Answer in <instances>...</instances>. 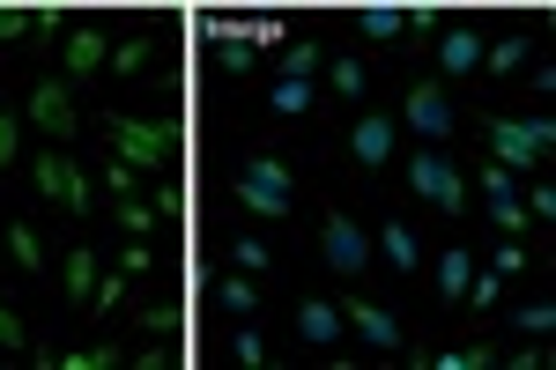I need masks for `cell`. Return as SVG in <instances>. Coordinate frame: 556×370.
<instances>
[{
  "mask_svg": "<svg viewBox=\"0 0 556 370\" xmlns=\"http://www.w3.org/2000/svg\"><path fill=\"white\" fill-rule=\"evenodd\" d=\"M490 149H497V164L519 178V170H534L556 149V126L549 119H490Z\"/></svg>",
  "mask_w": 556,
  "mask_h": 370,
  "instance_id": "obj_3",
  "label": "cell"
},
{
  "mask_svg": "<svg viewBox=\"0 0 556 370\" xmlns=\"http://www.w3.org/2000/svg\"><path fill=\"white\" fill-rule=\"evenodd\" d=\"M215 304H223L230 319H253V311H260V289H253V275H223V282H215Z\"/></svg>",
  "mask_w": 556,
  "mask_h": 370,
  "instance_id": "obj_14",
  "label": "cell"
},
{
  "mask_svg": "<svg viewBox=\"0 0 556 370\" xmlns=\"http://www.w3.org/2000/svg\"><path fill=\"white\" fill-rule=\"evenodd\" d=\"M312 67H327V52H319L312 38H298V44H290V75H298V82H312Z\"/></svg>",
  "mask_w": 556,
  "mask_h": 370,
  "instance_id": "obj_27",
  "label": "cell"
},
{
  "mask_svg": "<svg viewBox=\"0 0 556 370\" xmlns=\"http://www.w3.org/2000/svg\"><path fill=\"white\" fill-rule=\"evenodd\" d=\"M438 67H445V75H475V67H482V38L460 30V23L438 30Z\"/></svg>",
  "mask_w": 556,
  "mask_h": 370,
  "instance_id": "obj_12",
  "label": "cell"
},
{
  "mask_svg": "<svg viewBox=\"0 0 556 370\" xmlns=\"http://www.w3.org/2000/svg\"><path fill=\"white\" fill-rule=\"evenodd\" d=\"M549 327H556V304H519V333H534V341H542Z\"/></svg>",
  "mask_w": 556,
  "mask_h": 370,
  "instance_id": "obj_30",
  "label": "cell"
},
{
  "mask_svg": "<svg viewBox=\"0 0 556 370\" xmlns=\"http://www.w3.org/2000/svg\"><path fill=\"white\" fill-rule=\"evenodd\" d=\"M60 370H112L119 363V348H75V356H52Z\"/></svg>",
  "mask_w": 556,
  "mask_h": 370,
  "instance_id": "obj_25",
  "label": "cell"
},
{
  "mask_svg": "<svg viewBox=\"0 0 556 370\" xmlns=\"http://www.w3.org/2000/svg\"><path fill=\"white\" fill-rule=\"evenodd\" d=\"M119 222H127V238H149V230H156V207L149 201H119Z\"/></svg>",
  "mask_w": 556,
  "mask_h": 370,
  "instance_id": "obj_28",
  "label": "cell"
},
{
  "mask_svg": "<svg viewBox=\"0 0 556 370\" xmlns=\"http://www.w3.org/2000/svg\"><path fill=\"white\" fill-rule=\"evenodd\" d=\"M104 186H112L119 201H134V186H141V170H134V164H119V156H112V164H104Z\"/></svg>",
  "mask_w": 556,
  "mask_h": 370,
  "instance_id": "obj_31",
  "label": "cell"
},
{
  "mask_svg": "<svg viewBox=\"0 0 556 370\" xmlns=\"http://www.w3.org/2000/svg\"><path fill=\"white\" fill-rule=\"evenodd\" d=\"M0 348H8V356H23V348H30V333H23V319H15L8 304H0Z\"/></svg>",
  "mask_w": 556,
  "mask_h": 370,
  "instance_id": "obj_34",
  "label": "cell"
},
{
  "mask_svg": "<svg viewBox=\"0 0 556 370\" xmlns=\"http://www.w3.org/2000/svg\"><path fill=\"white\" fill-rule=\"evenodd\" d=\"M356 30H364V38H401L408 23H401V8H364V15H356Z\"/></svg>",
  "mask_w": 556,
  "mask_h": 370,
  "instance_id": "obj_24",
  "label": "cell"
},
{
  "mask_svg": "<svg viewBox=\"0 0 556 370\" xmlns=\"http://www.w3.org/2000/svg\"><path fill=\"white\" fill-rule=\"evenodd\" d=\"M112 156L134 164L141 178H156V170H172V156H178V126H164V119H112Z\"/></svg>",
  "mask_w": 556,
  "mask_h": 370,
  "instance_id": "obj_1",
  "label": "cell"
},
{
  "mask_svg": "<svg viewBox=\"0 0 556 370\" xmlns=\"http://www.w3.org/2000/svg\"><path fill=\"white\" fill-rule=\"evenodd\" d=\"M319 245H327V267H334V275H364V259H371L364 230H356L349 215H327V222H319Z\"/></svg>",
  "mask_w": 556,
  "mask_h": 370,
  "instance_id": "obj_9",
  "label": "cell"
},
{
  "mask_svg": "<svg viewBox=\"0 0 556 370\" xmlns=\"http://www.w3.org/2000/svg\"><path fill=\"white\" fill-rule=\"evenodd\" d=\"M230 348H238V363H253V370L267 363V348H260V333H253V327H238V341H230Z\"/></svg>",
  "mask_w": 556,
  "mask_h": 370,
  "instance_id": "obj_37",
  "label": "cell"
},
{
  "mask_svg": "<svg viewBox=\"0 0 556 370\" xmlns=\"http://www.w3.org/2000/svg\"><path fill=\"white\" fill-rule=\"evenodd\" d=\"M468 275H475V252L468 245H453L445 259H438V289H445V304H460V296H468Z\"/></svg>",
  "mask_w": 556,
  "mask_h": 370,
  "instance_id": "obj_15",
  "label": "cell"
},
{
  "mask_svg": "<svg viewBox=\"0 0 556 370\" xmlns=\"http://www.w3.org/2000/svg\"><path fill=\"white\" fill-rule=\"evenodd\" d=\"M379 245H386V259H393L401 275H416V238H408V222H386Z\"/></svg>",
  "mask_w": 556,
  "mask_h": 370,
  "instance_id": "obj_19",
  "label": "cell"
},
{
  "mask_svg": "<svg viewBox=\"0 0 556 370\" xmlns=\"http://www.w3.org/2000/svg\"><path fill=\"white\" fill-rule=\"evenodd\" d=\"M534 52V38H497L482 44V75H519V60Z\"/></svg>",
  "mask_w": 556,
  "mask_h": 370,
  "instance_id": "obj_17",
  "label": "cell"
},
{
  "mask_svg": "<svg viewBox=\"0 0 556 370\" xmlns=\"http://www.w3.org/2000/svg\"><path fill=\"white\" fill-rule=\"evenodd\" d=\"M408 186H416L430 207H445V215H460V207H468V186H460V170L445 164V156H430V149H416V156H408Z\"/></svg>",
  "mask_w": 556,
  "mask_h": 370,
  "instance_id": "obj_5",
  "label": "cell"
},
{
  "mask_svg": "<svg viewBox=\"0 0 556 370\" xmlns=\"http://www.w3.org/2000/svg\"><path fill=\"white\" fill-rule=\"evenodd\" d=\"M475 186H482L490 201H505V193H519V186H513V170H505V164H482V170H475Z\"/></svg>",
  "mask_w": 556,
  "mask_h": 370,
  "instance_id": "obj_29",
  "label": "cell"
},
{
  "mask_svg": "<svg viewBox=\"0 0 556 370\" xmlns=\"http://www.w3.org/2000/svg\"><path fill=\"white\" fill-rule=\"evenodd\" d=\"M8 252H15V267H45V245L30 222H8Z\"/></svg>",
  "mask_w": 556,
  "mask_h": 370,
  "instance_id": "obj_22",
  "label": "cell"
},
{
  "mask_svg": "<svg viewBox=\"0 0 556 370\" xmlns=\"http://www.w3.org/2000/svg\"><path fill=\"white\" fill-rule=\"evenodd\" d=\"M149 207H156V215H178V207H186V193H178V186H156V201H149Z\"/></svg>",
  "mask_w": 556,
  "mask_h": 370,
  "instance_id": "obj_41",
  "label": "cell"
},
{
  "mask_svg": "<svg viewBox=\"0 0 556 370\" xmlns=\"http://www.w3.org/2000/svg\"><path fill=\"white\" fill-rule=\"evenodd\" d=\"M67 296L89 311V296H97V252H67Z\"/></svg>",
  "mask_w": 556,
  "mask_h": 370,
  "instance_id": "obj_18",
  "label": "cell"
},
{
  "mask_svg": "<svg viewBox=\"0 0 556 370\" xmlns=\"http://www.w3.org/2000/svg\"><path fill=\"white\" fill-rule=\"evenodd\" d=\"M542 363H549V348H542V341L527 333V348H519V356H513V370H542Z\"/></svg>",
  "mask_w": 556,
  "mask_h": 370,
  "instance_id": "obj_38",
  "label": "cell"
},
{
  "mask_svg": "<svg viewBox=\"0 0 556 370\" xmlns=\"http://www.w3.org/2000/svg\"><path fill=\"white\" fill-rule=\"evenodd\" d=\"M30 186H38L52 207H67V215H83V207H89V178H83V164H75V156H60V149H45L38 164H30Z\"/></svg>",
  "mask_w": 556,
  "mask_h": 370,
  "instance_id": "obj_4",
  "label": "cell"
},
{
  "mask_svg": "<svg viewBox=\"0 0 556 370\" xmlns=\"http://www.w3.org/2000/svg\"><path fill=\"white\" fill-rule=\"evenodd\" d=\"M30 38V8H0V44Z\"/></svg>",
  "mask_w": 556,
  "mask_h": 370,
  "instance_id": "obj_36",
  "label": "cell"
},
{
  "mask_svg": "<svg viewBox=\"0 0 556 370\" xmlns=\"http://www.w3.org/2000/svg\"><path fill=\"white\" fill-rule=\"evenodd\" d=\"M327 82H334V97H349V104H356V97L371 89V67H356V60H334V67H327Z\"/></svg>",
  "mask_w": 556,
  "mask_h": 370,
  "instance_id": "obj_20",
  "label": "cell"
},
{
  "mask_svg": "<svg viewBox=\"0 0 556 370\" xmlns=\"http://www.w3.org/2000/svg\"><path fill=\"white\" fill-rule=\"evenodd\" d=\"M30 30L38 38H60V8H30Z\"/></svg>",
  "mask_w": 556,
  "mask_h": 370,
  "instance_id": "obj_40",
  "label": "cell"
},
{
  "mask_svg": "<svg viewBox=\"0 0 556 370\" xmlns=\"http://www.w3.org/2000/svg\"><path fill=\"white\" fill-rule=\"evenodd\" d=\"M23 119L38 126V133H52V141H67L75 133V97H67V82L60 75H38L30 97H23Z\"/></svg>",
  "mask_w": 556,
  "mask_h": 370,
  "instance_id": "obj_6",
  "label": "cell"
},
{
  "mask_svg": "<svg viewBox=\"0 0 556 370\" xmlns=\"http://www.w3.org/2000/svg\"><path fill=\"white\" fill-rule=\"evenodd\" d=\"M149 60H156V44H149V38H127V44H112V60H104V67H119V75H141Z\"/></svg>",
  "mask_w": 556,
  "mask_h": 370,
  "instance_id": "obj_21",
  "label": "cell"
},
{
  "mask_svg": "<svg viewBox=\"0 0 556 370\" xmlns=\"http://www.w3.org/2000/svg\"><path fill=\"white\" fill-rule=\"evenodd\" d=\"M393 133H401V119H386V112H364V119L349 126V156H356V170H386Z\"/></svg>",
  "mask_w": 556,
  "mask_h": 370,
  "instance_id": "obj_8",
  "label": "cell"
},
{
  "mask_svg": "<svg viewBox=\"0 0 556 370\" xmlns=\"http://www.w3.org/2000/svg\"><path fill=\"white\" fill-rule=\"evenodd\" d=\"M238 201L253 207V215H267V222L290 215L298 207V170L282 164V156H253V164L238 170Z\"/></svg>",
  "mask_w": 556,
  "mask_h": 370,
  "instance_id": "obj_2",
  "label": "cell"
},
{
  "mask_svg": "<svg viewBox=\"0 0 556 370\" xmlns=\"http://www.w3.org/2000/svg\"><path fill=\"white\" fill-rule=\"evenodd\" d=\"M401 119L416 126L424 141H445V133H453V97H445L438 82H408V97H401Z\"/></svg>",
  "mask_w": 556,
  "mask_h": 370,
  "instance_id": "obj_7",
  "label": "cell"
},
{
  "mask_svg": "<svg viewBox=\"0 0 556 370\" xmlns=\"http://www.w3.org/2000/svg\"><path fill=\"white\" fill-rule=\"evenodd\" d=\"M298 333L312 348H334L342 341V304H327V296H298Z\"/></svg>",
  "mask_w": 556,
  "mask_h": 370,
  "instance_id": "obj_10",
  "label": "cell"
},
{
  "mask_svg": "<svg viewBox=\"0 0 556 370\" xmlns=\"http://www.w3.org/2000/svg\"><path fill=\"white\" fill-rule=\"evenodd\" d=\"M119 296H127V267H119V275H97V296H89V311H119Z\"/></svg>",
  "mask_w": 556,
  "mask_h": 370,
  "instance_id": "obj_26",
  "label": "cell"
},
{
  "mask_svg": "<svg viewBox=\"0 0 556 370\" xmlns=\"http://www.w3.org/2000/svg\"><path fill=\"white\" fill-rule=\"evenodd\" d=\"M527 215H534V222H556V186H527Z\"/></svg>",
  "mask_w": 556,
  "mask_h": 370,
  "instance_id": "obj_32",
  "label": "cell"
},
{
  "mask_svg": "<svg viewBox=\"0 0 556 370\" xmlns=\"http://www.w3.org/2000/svg\"><path fill=\"white\" fill-rule=\"evenodd\" d=\"M342 319H349L356 333H364L371 348H401V319H393V311H379V304H364V296H349V304H342Z\"/></svg>",
  "mask_w": 556,
  "mask_h": 370,
  "instance_id": "obj_11",
  "label": "cell"
},
{
  "mask_svg": "<svg viewBox=\"0 0 556 370\" xmlns=\"http://www.w3.org/2000/svg\"><path fill=\"white\" fill-rule=\"evenodd\" d=\"M490 222H497L505 238H527V222H534V215L519 207V193H505V201H490Z\"/></svg>",
  "mask_w": 556,
  "mask_h": 370,
  "instance_id": "obj_23",
  "label": "cell"
},
{
  "mask_svg": "<svg viewBox=\"0 0 556 370\" xmlns=\"http://www.w3.org/2000/svg\"><path fill=\"white\" fill-rule=\"evenodd\" d=\"M15 149H23V119H15V112H0V170L15 164Z\"/></svg>",
  "mask_w": 556,
  "mask_h": 370,
  "instance_id": "obj_35",
  "label": "cell"
},
{
  "mask_svg": "<svg viewBox=\"0 0 556 370\" xmlns=\"http://www.w3.org/2000/svg\"><path fill=\"white\" fill-rule=\"evenodd\" d=\"M230 259H238V275H260V267H267V245H260V238H238Z\"/></svg>",
  "mask_w": 556,
  "mask_h": 370,
  "instance_id": "obj_33",
  "label": "cell"
},
{
  "mask_svg": "<svg viewBox=\"0 0 556 370\" xmlns=\"http://www.w3.org/2000/svg\"><path fill=\"white\" fill-rule=\"evenodd\" d=\"M519 267H527V245H497V267L490 275H519Z\"/></svg>",
  "mask_w": 556,
  "mask_h": 370,
  "instance_id": "obj_39",
  "label": "cell"
},
{
  "mask_svg": "<svg viewBox=\"0 0 556 370\" xmlns=\"http://www.w3.org/2000/svg\"><path fill=\"white\" fill-rule=\"evenodd\" d=\"M104 60H112V38H104V30H67V75H75V82L97 75Z\"/></svg>",
  "mask_w": 556,
  "mask_h": 370,
  "instance_id": "obj_13",
  "label": "cell"
},
{
  "mask_svg": "<svg viewBox=\"0 0 556 370\" xmlns=\"http://www.w3.org/2000/svg\"><path fill=\"white\" fill-rule=\"evenodd\" d=\"M267 112H275V119H304V112H312V82L282 75V82L267 89Z\"/></svg>",
  "mask_w": 556,
  "mask_h": 370,
  "instance_id": "obj_16",
  "label": "cell"
}]
</instances>
